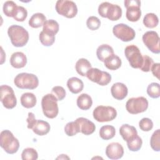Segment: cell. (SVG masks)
I'll use <instances>...</instances> for the list:
<instances>
[{
	"mask_svg": "<svg viewBox=\"0 0 160 160\" xmlns=\"http://www.w3.org/2000/svg\"><path fill=\"white\" fill-rule=\"evenodd\" d=\"M8 34L12 44L15 47L25 46L29 40V32L22 26L11 25L8 29Z\"/></svg>",
	"mask_w": 160,
	"mask_h": 160,
	"instance_id": "6da1fadb",
	"label": "cell"
},
{
	"mask_svg": "<svg viewBox=\"0 0 160 160\" xmlns=\"http://www.w3.org/2000/svg\"><path fill=\"white\" fill-rule=\"evenodd\" d=\"M0 146L8 154L16 153L19 148L18 139L9 130H3L0 134Z\"/></svg>",
	"mask_w": 160,
	"mask_h": 160,
	"instance_id": "7a4b0ae2",
	"label": "cell"
},
{
	"mask_svg": "<svg viewBox=\"0 0 160 160\" xmlns=\"http://www.w3.org/2000/svg\"><path fill=\"white\" fill-rule=\"evenodd\" d=\"M41 107L43 114L48 118L53 119L58 114V99L52 93L47 94L42 97Z\"/></svg>",
	"mask_w": 160,
	"mask_h": 160,
	"instance_id": "3957f363",
	"label": "cell"
},
{
	"mask_svg": "<svg viewBox=\"0 0 160 160\" xmlns=\"http://www.w3.org/2000/svg\"><path fill=\"white\" fill-rule=\"evenodd\" d=\"M122 9L117 5L109 2H103L98 7V13L102 18H106L110 21H117L121 18Z\"/></svg>",
	"mask_w": 160,
	"mask_h": 160,
	"instance_id": "277c9868",
	"label": "cell"
},
{
	"mask_svg": "<svg viewBox=\"0 0 160 160\" xmlns=\"http://www.w3.org/2000/svg\"><path fill=\"white\" fill-rule=\"evenodd\" d=\"M14 83L16 87L20 89H34L38 86L39 80L34 74L22 72L15 77Z\"/></svg>",
	"mask_w": 160,
	"mask_h": 160,
	"instance_id": "5b68a950",
	"label": "cell"
},
{
	"mask_svg": "<svg viewBox=\"0 0 160 160\" xmlns=\"http://www.w3.org/2000/svg\"><path fill=\"white\" fill-rule=\"evenodd\" d=\"M92 115L95 120L100 122H104L114 119L117 116V111L112 106H99L94 109Z\"/></svg>",
	"mask_w": 160,
	"mask_h": 160,
	"instance_id": "8992f818",
	"label": "cell"
},
{
	"mask_svg": "<svg viewBox=\"0 0 160 160\" xmlns=\"http://www.w3.org/2000/svg\"><path fill=\"white\" fill-rule=\"evenodd\" d=\"M55 9L59 14L67 18H72L78 13V8L76 3L69 0L57 1Z\"/></svg>",
	"mask_w": 160,
	"mask_h": 160,
	"instance_id": "52a82bcc",
	"label": "cell"
},
{
	"mask_svg": "<svg viewBox=\"0 0 160 160\" xmlns=\"http://www.w3.org/2000/svg\"><path fill=\"white\" fill-rule=\"evenodd\" d=\"M124 54L130 66L135 69H139L142 64L143 56H142L138 46L131 44L126 47Z\"/></svg>",
	"mask_w": 160,
	"mask_h": 160,
	"instance_id": "ba28073f",
	"label": "cell"
},
{
	"mask_svg": "<svg viewBox=\"0 0 160 160\" xmlns=\"http://www.w3.org/2000/svg\"><path fill=\"white\" fill-rule=\"evenodd\" d=\"M148 108V101L143 96L131 98L126 103V108L128 112L132 114H136L143 112Z\"/></svg>",
	"mask_w": 160,
	"mask_h": 160,
	"instance_id": "9c48e42d",
	"label": "cell"
},
{
	"mask_svg": "<svg viewBox=\"0 0 160 160\" xmlns=\"http://www.w3.org/2000/svg\"><path fill=\"white\" fill-rule=\"evenodd\" d=\"M86 76L91 81L96 82L100 86H106L111 81V76L109 72L95 68H91L87 72Z\"/></svg>",
	"mask_w": 160,
	"mask_h": 160,
	"instance_id": "30bf717a",
	"label": "cell"
},
{
	"mask_svg": "<svg viewBox=\"0 0 160 160\" xmlns=\"http://www.w3.org/2000/svg\"><path fill=\"white\" fill-rule=\"evenodd\" d=\"M114 35L124 42L133 40L136 36L134 30L126 24L119 23L115 25L112 28Z\"/></svg>",
	"mask_w": 160,
	"mask_h": 160,
	"instance_id": "8fae6325",
	"label": "cell"
},
{
	"mask_svg": "<svg viewBox=\"0 0 160 160\" xmlns=\"http://www.w3.org/2000/svg\"><path fill=\"white\" fill-rule=\"evenodd\" d=\"M124 4L127 9L126 12L127 19L131 22L138 21L141 16V1L139 0H125Z\"/></svg>",
	"mask_w": 160,
	"mask_h": 160,
	"instance_id": "7c38bea8",
	"label": "cell"
},
{
	"mask_svg": "<svg viewBox=\"0 0 160 160\" xmlns=\"http://www.w3.org/2000/svg\"><path fill=\"white\" fill-rule=\"evenodd\" d=\"M1 101L7 109H12L16 106V97L11 87L6 84L1 86Z\"/></svg>",
	"mask_w": 160,
	"mask_h": 160,
	"instance_id": "4fadbf2b",
	"label": "cell"
},
{
	"mask_svg": "<svg viewBox=\"0 0 160 160\" xmlns=\"http://www.w3.org/2000/svg\"><path fill=\"white\" fill-rule=\"evenodd\" d=\"M145 46L149 51L155 54L160 52L159 48V37L158 34L154 31L146 32L142 38Z\"/></svg>",
	"mask_w": 160,
	"mask_h": 160,
	"instance_id": "5bb4252c",
	"label": "cell"
},
{
	"mask_svg": "<svg viewBox=\"0 0 160 160\" xmlns=\"http://www.w3.org/2000/svg\"><path fill=\"white\" fill-rule=\"evenodd\" d=\"M124 154V148L119 142H111L106 148V155L110 159H118Z\"/></svg>",
	"mask_w": 160,
	"mask_h": 160,
	"instance_id": "9a60e30c",
	"label": "cell"
},
{
	"mask_svg": "<svg viewBox=\"0 0 160 160\" xmlns=\"http://www.w3.org/2000/svg\"><path fill=\"white\" fill-rule=\"evenodd\" d=\"M75 121L78 124L79 132L85 135H90L92 134L96 129V126L94 122L87 118L80 117L77 118Z\"/></svg>",
	"mask_w": 160,
	"mask_h": 160,
	"instance_id": "2e32d148",
	"label": "cell"
},
{
	"mask_svg": "<svg viewBox=\"0 0 160 160\" xmlns=\"http://www.w3.org/2000/svg\"><path fill=\"white\" fill-rule=\"evenodd\" d=\"M111 95L118 100L124 99L128 95V89L127 86L122 82H116L111 88Z\"/></svg>",
	"mask_w": 160,
	"mask_h": 160,
	"instance_id": "e0dca14e",
	"label": "cell"
},
{
	"mask_svg": "<svg viewBox=\"0 0 160 160\" xmlns=\"http://www.w3.org/2000/svg\"><path fill=\"white\" fill-rule=\"evenodd\" d=\"M26 63V56L22 52H15L12 54L10 58V64L14 68L20 69L24 68Z\"/></svg>",
	"mask_w": 160,
	"mask_h": 160,
	"instance_id": "ac0fdd59",
	"label": "cell"
},
{
	"mask_svg": "<svg viewBox=\"0 0 160 160\" xmlns=\"http://www.w3.org/2000/svg\"><path fill=\"white\" fill-rule=\"evenodd\" d=\"M119 133L122 139L126 142L138 136V131L135 127L128 124H122L120 127Z\"/></svg>",
	"mask_w": 160,
	"mask_h": 160,
	"instance_id": "d6986e66",
	"label": "cell"
},
{
	"mask_svg": "<svg viewBox=\"0 0 160 160\" xmlns=\"http://www.w3.org/2000/svg\"><path fill=\"white\" fill-rule=\"evenodd\" d=\"M67 86L72 93L78 94L83 89L84 83L80 79L76 77H72L68 80Z\"/></svg>",
	"mask_w": 160,
	"mask_h": 160,
	"instance_id": "ffe728a7",
	"label": "cell"
},
{
	"mask_svg": "<svg viewBox=\"0 0 160 160\" xmlns=\"http://www.w3.org/2000/svg\"><path fill=\"white\" fill-rule=\"evenodd\" d=\"M114 54L113 48L106 44L100 45L96 50V55L98 59L104 62L106 58Z\"/></svg>",
	"mask_w": 160,
	"mask_h": 160,
	"instance_id": "44dd1931",
	"label": "cell"
},
{
	"mask_svg": "<svg viewBox=\"0 0 160 160\" xmlns=\"http://www.w3.org/2000/svg\"><path fill=\"white\" fill-rule=\"evenodd\" d=\"M49 124L43 120H37L36 123L32 128V131L38 136H44L47 134L50 131Z\"/></svg>",
	"mask_w": 160,
	"mask_h": 160,
	"instance_id": "7402d4cb",
	"label": "cell"
},
{
	"mask_svg": "<svg viewBox=\"0 0 160 160\" xmlns=\"http://www.w3.org/2000/svg\"><path fill=\"white\" fill-rule=\"evenodd\" d=\"M21 105L26 108H32L36 104V97L32 92L23 93L20 98Z\"/></svg>",
	"mask_w": 160,
	"mask_h": 160,
	"instance_id": "603a6c76",
	"label": "cell"
},
{
	"mask_svg": "<svg viewBox=\"0 0 160 160\" xmlns=\"http://www.w3.org/2000/svg\"><path fill=\"white\" fill-rule=\"evenodd\" d=\"M76 103L80 109L88 110L91 107L92 104V100L89 94L82 93L78 97Z\"/></svg>",
	"mask_w": 160,
	"mask_h": 160,
	"instance_id": "cb8c5ba5",
	"label": "cell"
},
{
	"mask_svg": "<svg viewBox=\"0 0 160 160\" xmlns=\"http://www.w3.org/2000/svg\"><path fill=\"white\" fill-rule=\"evenodd\" d=\"M104 66L106 68L110 70H116L119 69L122 64L121 59L119 56L113 54L109 56L104 61Z\"/></svg>",
	"mask_w": 160,
	"mask_h": 160,
	"instance_id": "d4e9b609",
	"label": "cell"
},
{
	"mask_svg": "<svg viewBox=\"0 0 160 160\" xmlns=\"http://www.w3.org/2000/svg\"><path fill=\"white\" fill-rule=\"evenodd\" d=\"M92 67L90 62L85 58H81L78 59L75 65V68L77 72L82 76H86L87 72Z\"/></svg>",
	"mask_w": 160,
	"mask_h": 160,
	"instance_id": "484cf974",
	"label": "cell"
},
{
	"mask_svg": "<svg viewBox=\"0 0 160 160\" xmlns=\"http://www.w3.org/2000/svg\"><path fill=\"white\" fill-rule=\"evenodd\" d=\"M46 21V18L44 14L41 12L34 13L29 20V25L32 28H38L43 26Z\"/></svg>",
	"mask_w": 160,
	"mask_h": 160,
	"instance_id": "4316f807",
	"label": "cell"
},
{
	"mask_svg": "<svg viewBox=\"0 0 160 160\" xmlns=\"http://www.w3.org/2000/svg\"><path fill=\"white\" fill-rule=\"evenodd\" d=\"M99 133L101 139L104 140H109L115 136L116 129L112 126L105 125L100 128Z\"/></svg>",
	"mask_w": 160,
	"mask_h": 160,
	"instance_id": "83f0119b",
	"label": "cell"
},
{
	"mask_svg": "<svg viewBox=\"0 0 160 160\" xmlns=\"http://www.w3.org/2000/svg\"><path fill=\"white\" fill-rule=\"evenodd\" d=\"M42 26H43L42 28L43 31L49 34H54V35H55L58 32L59 29V26L58 22L54 19L46 20L44 22Z\"/></svg>",
	"mask_w": 160,
	"mask_h": 160,
	"instance_id": "f1b7e54d",
	"label": "cell"
},
{
	"mask_svg": "<svg viewBox=\"0 0 160 160\" xmlns=\"http://www.w3.org/2000/svg\"><path fill=\"white\" fill-rule=\"evenodd\" d=\"M159 19L154 13L149 12L146 14L143 18L144 25L148 28H154L158 26Z\"/></svg>",
	"mask_w": 160,
	"mask_h": 160,
	"instance_id": "f546056e",
	"label": "cell"
},
{
	"mask_svg": "<svg viewBox=\"0 0 160 160\" xmlns=\"http://www.w3.org/2000/svg\"><path fill=\"white\" fill-rule=\"evenodd\" d=\"M17 8H18V6L14 1H7L3 4L2 10H3L4 14L6 16L13 18Z\"/></svg>",
	"mask_w": 160,
	"mask_h": 160,
	"instance_id": "4dcf8cb0",
	"label": "cell"
},
{
	"mask_svg": "<svg viewBox=\"0 0 160 160\" xmlns=\"http://www.w3.org/2000/svg\"><path fill=\"white\" fill-rule=\"evenodd\" d=\"M39 39L42 45L45 46H51L55 41V35L42 31L39 33Z\"/></svg>",
	"mask_w": 160,
	"mask_h": 160,
	"instance_id": "1f68e13d",
	"label": "cell"
},
{
	"mask_svg": "<svg viewBox=\"0 0 160 160\" xmlns=\"http://www.w3.org/2000/svg\"><path fill=\"white\" fill-rule=\"evenodd\" d=\"M150 145L154 151L158 152L160 151V129H158L152 133L150 139Z\"/></svg>",
	"mask_w": 160,
	"mask_h": 160,
	"instance_id": "d6a6232c",
	"label": "cell"
},
{
	"mask_svg": "<svg viewBox=\"0 0 160 160\" xmlns=\"http://www.w3.org/2000/svg\"><path fill=\"white\" fill-rule=\"evenodd\" d=\"M21 158L22 160H36L38 158V154L35 149L27 148L22 151Z\"/></svg>",
	"mask_w": 160,
	"mask_h": 160,
	"instance_id": "836d02e7",
	"label": "cell"
},
{
	"mask_svg": "<svg viewBox=\"0 0 160 160\" xmlns=\"http://www.w3.org/2000/svg\"><path fill=\"white\" fill-rule=\"evenodd\" d=\"M147 93L152 98H158L160 96V86L157 82L149 84L147 88Z\"/></svg>",
	"mask_w": 160,
	"mask_h": 160,
	"instance_id": "e575fe53",
	"label": "cell"
},
{
	"mask_svg": "<svg viewBox=\"0 0 160 160\" xmlns=\"http://www.w3.org/2000/svg\"><path fill=\"white\" fill-rule=\"evenodd\" d=\"M128 149L131 151H138L142 146V139L138 135L132 139L126 142Z\"/></svg>",
	"mask_w": 160,
	"mask_h": 160,
	"instance_id": "d590c367",
	"label": "cell"
},
{
	"mask_svg": "<svg viewBox=\"0 0 160 160\" xmlns=\"http://www.w3.org/2000/svg\"><path fill=\"white\" fill-rule=\"evenodd\" d=\"M64 132L68 136H73L77 133L80 132L77 122L74 121L68 122L64 127Z\"/></svg>",
	"mask_w": 160,
	"mask_h": 160,
	"instance_id": "8d00e7d4",
	"label": "cell"
},
{
	"mask_svg": "<svg viewBox=\"0 0 160 160\" xmlns=\"http://www.w3.org/2000/svg\"><path fill=\"white\" fill-rule=\"evenodd\" d=\"M86 26L90 30H97L101 26V21L96 16H90L86 21Z\"/></svg>",
	"mask_w": 160,
	"mask_h": 160,
	"instance_id": "74e56055",
	"label": "cell"
},
{
	"mask_svg": "<svg viewBox=\"0 0 160 160\" xmlns=\"http://www.w3.org/2000/svg\"><path fill=\"white\" fill-rule=\"evenodd\" d=\"M28 16V11L22 6H18L16 12L13 16L14 20L19 22L24 21Z\"/></svg>",
	"mask_w": 160,
	"mask_h": 160,
	"instance_id": "f35d334b",
	"label": "cell"
},
{
	"mask_svg": "<svg viewBox=\"0 0 160 160\" xmlns=\"http://www.w3.org/2000/svg\"><path fill=\"white\" fill-rule=\"evenodd\" d=\"M153 64H154L153 59L147 55H144L142 64L139 69L143 72H149L151 71Z\"/></svg>",
	"mask_w": 160,
	"mask_h": 160,
	"instance_id": "ab89813d",
	"label": "cell"
},
{
	"mask_svg": "<svg viewBox=\"0 0 160 160\" xmlns=\"http://www.w3.org/2000/svg\"><path fill=\"white\" fill-rule=\"evenodd\" d=\"M139 126L143 131H149L153 128V122L151 119L144 118L139 122Z\"/></svg>",
	"mask_w": 160,
	"mask_h": 160,
	"instance_id": "60d3db41",
	"label": "cell"
},
{
	"mask_svg": "<svg viewBox=\"0 0 160 160\" xmlns=\"http://www.w3.org/2000/svg\"><path fill=\"white\" fill-rule=\"evenodd\" d=\"M52 94L57 98L58 101H62L66 97V91L63 87L56 86L52 89Z\"/></svg>",
	"mask_w": 160,
	"mask_h": 160,
	"instance_id": "b9f144b4",
	"label": "cell"
},
{
	"mask_svg": "<svg viewBox=\"0 0 160 160\" xmlns=\"http://www.w3.org/2000/svg\"><path fill=\"white\" fill-rule=\"evenodd\" d=\"M26 121L28 122V129H32V128L34 127V126L35 125V124L36 123L37 120L35 118V116L34 114V113L29 112H28V118L26 119Z\"/></svg>",
	"mask_w": 160,
	"mask_h": 160,
	"instance_id": "7bdbcfd3",
	"label": "cell"
},
{
	"mask_svg": "<svg viewBox=\"0 0 160 160\" xmlns=\"http://www.w3.org/2000/svg\"><path fill=\"white\" fill-rule=\"evenodd\" d=\"M159 63H154L151 69L153 76L156 77L158 79H159Z\"/></svg>",
	"mask_w": 160,
	"mask_h": 160,
	"instance_id": "ee69618b",
	"label": "cell"
},
{
	"mask_svg": "<svg viewBox=\"0 0 160 160\" xmlns=\"http://www.w3.org/2000/svg\"><path fill=\"white\" fill-rule=\"evenodd\" d=\"M57 159H69V158L68 156H67L66 154H61L59 156H58L57 158Z\"/></svg>",
	"mask_w": 160,
	"mask_h": 160,
	"instance_id": "f6af8a7d",
	"label": "cell"
}]
</instances>
